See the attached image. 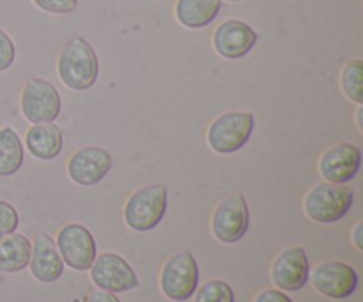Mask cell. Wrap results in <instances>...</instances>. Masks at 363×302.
I'll return each mask as SVG.
<instances>
[{
	"mask_svg": "<svg viewBox=\"0 0 363 302\" xmlns=\"http://www.w3.org/2000/svg\"><path fill=\"white\" fill-rule=\"evenodd\" d=\"M57 71L67 88L77 92L89 91L98 80V55L84 37H73L60 50Z\"/></svg>",
	"mask_w": 363,
	"mask_h": 302,
	"instance_id": "cell-1",
	"label": "cell"
},
{
	"mask_svg": "<svg viewBox=\"0 0 363 302\" xmlns=\"http://www.w3.org/2000/svg\"><path fill=\"white\" fill-rule=\"evenodd\" d=\"M354 193L346 184L323 182L312 187L303 200V211L312 221L332 225L351 211Z\"/></svg>",
	"mask_w": 363,
	"mask_h": 302,
	"instance_id": "cell-2",
	"label": "cell"
},
{
	"mask_svg": "<svg viewBox=\"0 0 363 302\" xmlns=\"http://www.w3.org/2000/svg\"><path fill=\"white\" fill-rule=\"evenodd\" d=\"M167 187L151 184L135 191L124 205V221L135 232H151L162 223L167 212Z\"/></svg>",
	"mask_w": 363,
	"mask_h": 302,
	"instance_id": "cell-3",
	"label": "cell"
},
{
	"mask_svg": "<svg viewBox=\"0 0 363 302\" xmlns=\"http://www.w3.org/2000/svg\"><path fill=\"white\" fill-rule=\"evenodd\" d=\"M255 117L252 112H229L216 117L208 129V144L218 154L241 151L254 133Z\"/></svg>",
	"mask_w": 363,
	"mask_h": 302,
	"instance_id": "cell-4",
	"label": "cell"
},
{
	"mask_svg": "<svg viewBox=\"0 0 363 302\" xmlns=\"http://www.w3.org/2000/svg\"><path fill=\"white\" fill-rule=\"evenodd\" d=\"M160 289L167 299L183 302L194 297L199 289V264L190 251H179L163 264Z\"/></svg>",
	"mask_w": 363,
	"mask_h": 302,
	"instance_id": "cell-5",
	"label": "cell"
},
{
	"mask_svg": "<svg viewBox=\"0 0 363 302\" xmlns=\"http://www.w3.org/2000/svg\"><path fill=\"white\" fill-rule=\"evenodd\" d=\"M21 112L32 124L55 122L62 110V99L55 85L43 78H30L21 92Z\"/></svg>",
	"mask_w": 363,
	"mask_h": 302,
	"instance_id": "cell-6",
	"label": "cell"
},
{
	"mask_svg": "<svg viewBox=\"0 0 363 302\" xmlns=\"http://www.w3.org/2000/svg\"><path fill=\"white\" fill-rule=\"evenodd\" d=\"M250 226V209L243 194H233L216 205L211 216V230L222 244L240 243Z\"/></svg>",
	"mask_w": 363,
	"mask_h": 302,
	"instance_id": "cell-7",
	"label": "cell"
},
{
	"mask_svg": "<svg viewBox=\"0 0 363 302\" xmlns=\"http://www.w3.org/2000/svg\"><path fill=\"white\" fill-rule=\"evenodd\" d=\"M315 292L333 301L353 296L358 289V272L346 262L328 260L318 264L308 274Z\"/></svg>",
	"mask_w": 363,
	"mask_h": 302,
	"instance_id": "cell-8",
	"label": "cell"
},
{
	"mask_svg": "<svg viewBox=\"0 0 363 302\" xmlns=\"http://www.w3.org/2000/svg\"><path fill=\"white\" fill-rule=\"evenodd\" d=\"M57 250L64 264L73 271H89L98 257L96 253V240L91 230L80 223H69L62 226L57 233Z\"/></svg>",
	"mask_w": 363,
	"mask_h": 302,
	"instance_id": "cell-9",
	"label": "cell"
},
{
	"mask_svg": "<svg viewBox=\"0 0 363 302\" xmlns=\"http://www.w3.org/2000/svg\"><path fill=\"white\" fill-rule=\"evenodd\" d=\"M89 271H91L92 283L99 290L106 292H130L140 285L133 267L117 253H103L96 257Z\"/></svg>",
	"mask_w": 363,
	"mask_h": 302,
	"instance_id": "cell-10",
	"label": "cell"
},
{
	"mask_svg": "<svg viewBox=\"0 0 363 302\" xmlns=\"http://www.w3.org/2000/svg\"><path fill=\"white\" fill-rule=\"evenodd\" d=\"M311 274L307 251L301 246L284 250L272 265V281L282 292H298L303 289Z\"/></svg>",
	"mask_w": 363,
	"mask_h": 302,
	"instance_id": "cell-11",
	"label": "cell"
},
{
	"mask_svg": "<svg viewBox=\"0 0 363 302\" xmlns=\"http://www.w3.org/2000/svg\"><path fill=\"white\" fill-rule=\"evenodd\" d=\"M113 159L105 149L84 147L74 152L67 163V175L78 186H94L99 184L112 170Z\"/></svg>",
	"mask_w": 363,
	"mask_h": 302,
	"instance_id": "cell-12",
	"label": "cell"
},
{
	"mask_svg": "<svg viewBox=\"0 0 363 302\" xmlns=\"http://www.w3.org/2000/svg\"><path fill=\"white\" fill-rule=\"evenodd\" d=\"M362 165V151L353 144H337L319 159V173L326 182L347 184L357 177Z\"/></svg>",
	"mask_w": 363,
	"mask_h": 302,
	"instance_id": "cell-13",
	"label": "cell"
},
{
	"mask_svg": "<svg viewBox=\"0 0 363 302\" xmlns=\"http://www.w3.org/2000/svg\"><path fill=\"white\" fill-rule=\"evenodd\" d=\"M257 42V32L241 20H227L213 34V48L227 60L247 57Z\"/></svg>",
	"mask_w": 363,
	"mask_h": 302,
	"instance_id": "cell-14",
	"label": "cell"
},
{
	"mask_svg": "<svg viewBox=\"0 0 363 302\" xmlns=\"http://www.w3.org/2000/svg\"><path fill=\"white\" fill-rule=\"evenodd\" d=\"M28 267H30L32 278L41 283H53L62 276L64 262L57 250L55 240L48 233H39L38 239L32 244Z\"/></svg>",
	"mask_w": 363,
	"mask_h": 302,
	"instance_id": "cell-15",
	"label": "cell"
},
{
	"mask_svg": "<svg viewBox=\"0 0 363 302\" xmlns=\"http://www.w3.org/2000/svg\"><path fill=\"white\" fill-rule=\"evenodd\" d=\"M25 145L34 158L41 161H52L57 159L62 152L64 133L57 124H34L27 131Z\"/></svg>",
	"mask_w": 363,
	"mask_h": 302,
	"instance_id": "cell-16",
	"label": "cell"
},
{
	"mask_svg": "<svg viewBox=\"0 0 363 302\" xmlns=\"http://www.w3.org/2000/svg\"><path fill=\"white\" fill-rule=\"evenodd\" d=\"M32 243L23 233H9L0 237V272L14 274L28 267Z\"/></svg>",
	"mask_w": 363,
	"mask_h": 302,
	"instance_id": "cell-17",
	"label": "cell"
},
{
	"mask_svg": "<svg viewBox=\"0 0 363 302\" xmlns=\"http://www.w3.org/2000/svg\"><path fill=\"white\" fill-rule=\"evenodd\" d=\"M222 0H177L176 18L186 28H204L216 20Z\"/></svg>",
	"mask_w": 363,
	"mask_h": 302,
	"instance_id": "cell-18",
	"label": "cell"
},
{
	"mask_svg": "<svg viewBox=\"0 0 363 302\" xmlns=\"http://www.w3.org/2000/svg\"><path fill=\"white\" fill-rule=\"evenodd\" d=\"M25 151L13 127L0 129V177H13L23 166Z\"/></svg>",
	"mask_w": 363,
	"mask_h": 302,
	"instance_id": "cell-19",
	"label": "cell"
},
{
	"mask_svg": "<svg viewBox=\"0 0 363 302\" xmlns=\"http://www.w3.org/2000/svg\"><path fill=\"white\" fill-rule=\"evenodd\" d=\"M362 76H363L362 59H354L351 60V62H347L342 71V76H340V85H342L344 94H346V98L350 99V101L357 103L358 106L363 103Z\"/></svg>",
	"mask_w": 363,
	"mask_h": 302,
	"instance_id": "cell-20",
	"label": "cell"
},
{
	"mask_svg": "<svg viewBox=\"0 0 363 302\" xmlns=\"http://www.w3.org/2000/svg\"><path fill=\"white\" fill-rule=\"evenodd\" d=\"M233 286L223 279H211L204 283L199 290H195L194 302H234Z\"/></svg>",
	"mask_w": 363,
	"mask_h": 302,
	"instance_id": "cell-21",
	"label": "cell"
},
{
	"mask_svg": "<svg viewBox=\"0 0 363 302\" xmlns=\"http://www.w3.org/2000/svg\"><path fill=\"white\" fill-rule=\"evenodd\" d=\"M18 225H20V216L16 209L9 202L0 200V237L16 232Z\"/></svg>",
	"mask_w": 363,
	"mask_h": 302,
	"instance_id": "cell-22",
	"label": "cell"
},
{
	"mask_svg": "<svg viewBox=\"0 0 363 302\" xmlns=\"http://www.w3.org/2000/svg\"><path fill=\"white\" fill-rule=\"evenodd\" d=\"M39 9L52 14H69L77 9L78 0H32Z\"/></svg>",
	"mask_w": 363,
	"mask_h": 302,
	"instance_id": "cell-23",
	"label": "cell"
},
{
	"mask_svg": "<svg viewBox=\"0 0 363 302\" xmlns=\"http://www.w3.org/2000/svg\"><path fill=\"white\" fill-rule=\"evenodd\" d=\"M14 57H16V48L13 39L0 28V71L9 69L14 64Z\"/></svg>",
	"mask_w": 363,
	"mask_h": 302,
	"instance_id": "cell-24",
	"label": "cell"
},
{
	"mask_svg": "<svg viewBox=\"0 0 363 302\" xmlns=\"http://www.w3.org/2000/svg\"><path fill=\"white\" fill-rule=\"evenodd\" d=\"M254 302H293V299L279 289H266L255 296Z\"/></svg>",
	"mask_w": 363,
	"mask_h": 302,
	"instance_id": "cell-25",
	"label": "cell"
},
{
	"mask_svg": "<svg viewBox=\"0 0 363 302\" xmlns=\"http://www.w3.org/2000/svg\"><path fill=\"white\" fill-rule=\"evenodd\" d=\"M87 302H121V301L116 294L106 292V290H94Z\"/></svg>",
	"mask_w": 363,
	"mask_h": 302,
	"instance_id": "cell-26",
	"label": "cell"
},
{
	"mask_svg": "<svg viewBox=\"0 0 363 302\" xmlns=\"http://www.w3.org/2000/svg\"><path fill=\"white\" fill-rule=\"evenodd\" d=\"M351 240H353L354 248L358 251H363V221H358L357 225L353 226V232H351Z\"/></svg>",
	"mask_w": 363,
	"mask_h": 302,
	"instance_id": "cell-27",
	"label": "cell"
},
{
	"mask_svg": "<svg viewBox=\"0 0 363 302\" xmlns=\"http://www.w3.org/2000/svg\"><path fill=\"white\" fill-rule=\"evenodd\" d=\"M362 117H363V110H362V106H360V108H358V112H357V122H358V129H360V131H363Z\"/></svg>",
	"mask_w": 363,
	"mask_h": 302,
	"instance_id": "cell-28",
	"label": "cell"
},
{
	"mask_svg": "<svg viewBox=\"0 0 363 302\" xmlns=\"http://www.w3.org/2000/svg\"><path fill=\"white\" fill-rule=\"evenodd\" d=\"M225 2H241V0H225Z\"/></svg>",
	"mask_w": 363,
	"mask_h": 302,
	"instance_id": "cell-29",
	"label": "cell"
}]
</instances>
